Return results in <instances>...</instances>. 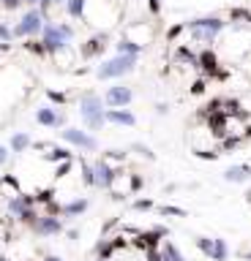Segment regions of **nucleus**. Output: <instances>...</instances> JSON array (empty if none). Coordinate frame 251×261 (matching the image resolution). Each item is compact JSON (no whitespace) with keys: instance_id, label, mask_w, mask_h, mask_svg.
Listing matches in <instances>:
<instances>
[{"instance_id":"obj_14","label":"nucleus","mask_w":251,"mask_h":261,"mask_svg":"<svg viewBox=\"0 0 251 261\" xmlns=\"http://www.w3.org/2000/svg\"><path fill=\"white\" fill-rule=\"evenodd\" d=\"M104 117H107V122H115V125H123V128H134L136 125V117L128 109H107Z\"/></svg>"},{"instance_id":"obj_10","label":"nucleus","mask_w":251,"mask_h":261,"mask_svg":"<svg viewBox=\"0 0 251 261\" xmlns=\"http://www.w3.org/2000/svg\"><path fill=\"white\" fill-rule=\"evenodd\" d=\"M107 41H109V33H96V36H90L82 44V49H79V55H82V60H90V57H99L107 52Z\"/></svg>"},{"instance_id":"obj_50","label":"nucleus","mask_w":251,"mask_h":261,"mask_svg":"<svg viewBox=\"0 0 251 261\" xmlns=\"http://www.w3.org/2000/svg\"><path fill=\"white\" fill-rule=\"evenodd\" d=\"M246 199H248V201H251V191H248V193H246Z\"/></svg>"},{"instance_id":"obj_29","label":"nucleus","mask_w":251,"mask_h":261,"mask_svg":"<svg viewBox=\"0 0 251 261\" xmlns=\"http://www.w3.org/2000/svg\"><path fill=\"white\" fill-rule=\"evenodd\" d=\"M71 169H74V158H71V161H60V163H58V169H55V177H58V179L69 177V174H71Z\"/></svg>"},{"instance_id":"obj_39","label":"nucleus","mask_w":251,"mask_h":261,"mask_svg":"<svg viewBox=\"0 0 251 261\" xmlns=\"http://www.w3.org/2000/svg\"><path fill=\"white\" fill-rule=\"evenodd\" d=\"M0 6H3L6 11H17V8L22 6V0H0Z\"/></svg>"},{"instance_id":"obj_16","label":"nucleus","mask_w":251,"mask_h":261,"mask_svg":"<svg viewBox=\"0 0 251 261\" xmlns=\"http://www.w3.org/2000/svg\"><path fill=\"white\" fill-rule=\"evenodd\" d=\"M224 179H226V182H246V179H251V166H248V163L230 166L224 171Z\"/></svg>"},{"instance_id":"obj_48","label":"nucleus","mask_w":251,"mask_h":261,"mask_svg":"<svg viewBox=\"0 0 251 261\" xmlns=\"http://www.w3.org/2000/svg\"><path fill=\"white\" fill-rule=\"evenodd\" d=\"M0 261H11V258L9 256H0Z\"/></svg>"},{"instance_id":"obj_43","label":"nucleus","mask_w":251,"mask_h":261,"mask_svg":"<svg viewBox=\"0 0 251 261\" xmlns=\"http://www.w3.org/2000/svg\"><path fill=\"white\" fill-rule=\"evenodd\" d=\"M148 6H150V11H153V14H158V11H161V0H148Z\"/></svg>"},{"instance_id":"obj_52","label":"nucleus","mask_w":251,"mask_h":261,"mask_svg":"<svg viewBox=\"0 0 251 261\" xmlns=\"http://www.w3.org/2000/svg\"><path fill=\"white\" fill-rule=\"evenodd\" d=\"M55 3H66V0H55Z\"/></svg>"},{"instance_id":"obj_19","label":"nucleus","mask_w":251,"mask_h":261,"mask_svg":"<svg viewBox=\"0 0 251 261\" xmlns=\"http://www.w3.org/2000/svg\"><path fill=\"white\" fill-rule=\"evenodd\" d=\"M115 55H134V57H140L142 55V44H136V41H131V38H120L115 44Z\"/></svg>"},{"instance_id":"obj_2","label":"nucleus","mask_w":251,"mask_h":261,"mask_svg":"<svg viewBox=\"0 0 251 261\" xmlns=\"http://www.w3.org/2000/svg\"><path fill=\"white\" fill-rule=\"evenodd\" d=\"M104 112H107V103H104L101 95H96L93 90H87L82 93L79 98V114H82V122L87 130H101L107 117H104Z\"/></svg>"},{"instance_id":"obj_46","label":"nucleus","mask_w":251,"mask_h":261,"mask_svg":"<svg viewBox=\"0 0 251 261\" xmlns=\"http://www.w3.org/2000/svg\"><path fill=\"white\" fill-rule=\"evenodd\" d=\"M22 3H25V6H38L41 0H22Z\"/></svg>"},{"instance_id":"obj_13","label":"nucleus","mask_w":251,"mask_h":261,"mask_svg":"<svg viewBox=\"0 0 251 261\" xmlns=\"http://www.w3.org/2000/svg\"><path fill=\"white\" fill-rule=\"evenodd\" d=\"M167 234L169 231L164 226H156V228H150V231H140V234H136L134 245H136V248H145V250H148V248H158V242L164 240Z\"/></svg>"},{"instance_id":"obj_17","label":"nucleus","mask_w":251,"mask_h":261,"mask_svg":"<svg viewBox=\"0 0 251 261\" xmlns=\"http://www.w3.org/2000/svg\"><path fill=\"white\" fill-rule=\"evenodd\" d=\"M87 207H90V201L87 199H74V201H66L63 204V212L60 215H66V218H79V215H85Z\"/></svg>"},{"instance_id":"obj_7","label":"nucleus","mask_w":251,"mask_h":261,"mask_svg":"<svg viewBox=\"0 0 251 261\" xmlns=\"http://www.w3.org/2000/svg\"><path fill=\"white\" fill-rule=\"evenodd\" d=\"M36 122L44 128H66V117H63L60 106L55 103H44L36 109Z\"/></svg>"},{"instance_id":"obj_11","label":"nucleus","mask_w":251,"mask_h":261,"mask_svg":"<svg viewBox=\"0 0 251 261\" xmlns=\"http://www.w3.org/2000/svg\"><path fill=\"white\" fill-rule=\"evenodd\" d=\"M30 228L41 237H55V234L63 231V220H60V215H47L44 212V215H38V220Z\"/></svg>"},{"instance_id":"obj_18","label":"nucleus","mask_w":251,"mask_h":261,"mask_svg":"<svg viewBox=\"0 0 251 261\" xmlns=\"http://www.w3.org/2000/svg\"><path fill=\"white\" fill-rule=\"evenodd\" d=\"M30 144H33V139H30V134H28V130H17V134L11 136V142H9V150L19 155V152L30 150Z\"/></svg>"},{"instance_id":"obj_37","label":"nucleus","mask_w":251,"mask_h":261,"mask_svg":"<svg viewBox=\"0 0 251 261\" xmlns=\"http://www.w3.org/2000/svg\"><path fill=\"white\" fill-rule=\"evenodd\" d=\"M0 182H6V185H11V188H14V191H17V193H19V179H17V177H11V174H3V177H0Z\"/></svg>"},{"instance_id":"obj_40","label":"nucleus","mask_w":251,"mask_h":261,"mask_svg":"<svg viewBox=\"0 0 251 261\" xmlns=\"http://www.w3.org/2000/svg\"><path fill=\"white\" fill-rule=\"evenodd\" d=\"M183 30H186V28H183V24H175V28H169V33H167V38H169V41H175V38H177V36H180V33H183Z\"/></svg>"},{"instance_id":"obj_42","label":"nucleus","mask_w":251,"mask_h":261,"mask_svg":"<svg viewBox=\"0 0 251 261\" xmlns=\"http://www.w3.org/2000/svg\"><path fill=\"white\" fill-rule=\"evenodd\" d=\"M191 93H194V95H202V93H205V79H199V82H194V87H191Z\"/></svg>"},{"instance_id":"obj_22","label":"nucleus","mask_w":251,"mask_h":261,"mask_svg":"<svg viewBox=\"0 0 251 261\" xmlns=\"http://www.w3.org/2000/svg\"><path fill=\"white\" fill-rule=\"evenodd\" d=\"M74 158V152H71V147H52L50 155H47V161L50 163H60V161H71Z\"/></svg>"},{"instance_id":"obj_12","label":"nucleus","mask_w":251,"mask_h":261,"mask_svg":"<svg viewBox=\"0 0 251 261\" xmlns=\"http://www.w3.org/2000/svg\"><path fill=\"white\" fill-rule=\"evenodd\" d=\"M197 68L205 71L208 76H216V79L224 76V71L218 68V55L213 52V49H202V52L197 55Z\"/></svg>"},{"instance_id":"obj_20","label":"nucleus","mask_w":251,"mask_h":261,"mask_svg":"<svg viewBox=\"0 0 251 261\" xmlns=\"http://www.w3.org/2000/svg\"><path fill=\"white\" fill-rule=\"evenodd\" d=\"M63 8H66L69 19H85L87 0H66V3H63Z\"/></svg>"},{"instance_id":"obj_44","label":"nucleus","mask_w":251,"mask_h":261,"mask_svg":"<svg viewBox=\"0 0 251 261\" xmlns=\"http://www.w3.org/2000/svg\"><path fill=\"white\" fill-rule=\"evenodd\" d=\"M66 237H69V240H77V237H79V231H77V228H69V231H66Z\"/></svg>"},{"instance_id":"obj_30","label":"nucleus","mask_w":251,"mask_h":261,"mask_svg":"<svg viewBox=\"0 0 251 261\" xmlns=\"http://www.w3.org/2000/svg\"><path fill=\"white\" fill-rule=\"evenodd\" d=\"M19 220H22V223H28V226H33L36 220H38L36 204H33V207H25V210H22V215H19Z\"/></svg>"},{"instance_id":"obj_6","label":"nucleus","mask_w":251,"mask_h":261,"mask_svg":"<svg viewBox=\"0 0 251 261\" xmlns=\"http://www.w3.org/2000/svg\"><path fill=\"white\" fill-rule=\"evenodd\" d=\"M60 139L69 147H77V150H82V152H99V139L93 134H87V130H82V128H63Z\"/></svg>"},{"instance_id":"obj_27","label":"nucleus","mask_w":251,"mask_h":261,"mask_svg":"<svg viewBox=\"0 0 251 261\" xmlns=\"http://www.w3.org/2000/svg\"><path fill=\"white\" fill-rule=\"evenodd\" d=\"M47 101L55 103V106H66L69 103V95L66 93H58V90H47Z\"/></svg>"},{"instance_id":"obj_9","label":"nucleus","mask_w":251,"mask_h":261,"mask_svg":"<svg viewBox=\"0 0 251 261\" xmlns=\"http://www.w3.org/2000/svg\"><path fill=\"white\" fill-rule=\"evenodd\" d=\"M93 171H96V188H101V191H109V188L115 185L118 169L112 166V163H109L107 158L93 161Z\"/></svg>"},{"instance_id":"obj_5","label":"nucleus","mask_w":251,"mask_h":261,"mask_svg":"<svg viewBox=\"0 0 251 261\" xmlns=\"http://www.w3.org/2000/svg\"><path fill=\"white\" fill-rule=\"evenodd\" d=\"M224 19H218V16H202V19H191L186 28L191 30L194 41H202V44H213L216 36L224 30Z\"/></svg>"},{"instance_id":"obj_25","label":"nucleus","mask_w":251,"mask_h":261,"mask_svg":"<svg viewBox=\"0 0 251 261\" xmlns=\"http://www.w3.org/2000/svg\"><path fill=\"white\" fill-rule=\"evenodd\" d=\"M25 49L36 57H47V46H44V41H38V38H25Z\"/></svg>"},{"instance_id":"obj_45","label":"nucleus","mask_w":251,"mask_h":261,"mask_svg":"<svg viewBox=\"0 0 251 261\" xmlns=\"http://www.w3.org/2000/svg\"><path fill=\"white\" fill-rule=\"evenodd\" d=\"M156 112H158V114H167V112H169V106H167V103H158V106H156Z\"/></svg>"},{"instance_id":"obj_8","label":"nucleus","mask_w":251,"mask_h":261,"mask_svg":"<svg viewBox=\"0 0 251 261\" xmlns=\"http://www.w3.org/2000/svg\"><path fill=\"white\" fill-rule=\"evenodd\" d=\"M131 101H134V90L128 85H112L107 87V95H104V103L109 109H126Z\"/></svg>"},{"instance_id":"obj_23","label":"nucleus","mask_w":251,"mask_h":261,"mask_svg":"<svg viewBox=\"0 0 251 261\" xmlns=\"http://www.w3.org/2000/svg\"><path fill=\"white\" fill-rule=\"evenodd\" d=\"M115 250H118V240H107V237H104V240L96 245V253H99L101 258H112Z\"/></svg>"},{"instance_id":"obj_4","label":"nucleus","mask_w":251,"mask_h":261,"mask_svg":"<svg viewBox=\"0 0 251 261\" xmlns=\"http://www.w3.org/2000/svg\"><path fill=\"white\" fill-rule=\"evenodd\" d=\"M47 19V14L41 11V8H28L25 14H22V19L17 22V28H14V38H36V36H41V30H44V22Z\"/></svg>"},{"instance_id":"obj_47","label":"nucleus","mask_w":251,"mask_h":261,"mask_svg":"<svg viewBox=\"0 0 251 261\" xmlns=\"http://www.w3.org/2000/svg\"><path fill=\"white\" fill-rule=\"evenodd\" d=\"M44 261H63V258H60V256H47Z\"/></svg>"},{"instance_id":"obj_34","label":"nucleus","mask_w":251,"mask_h":261,"mask_svg":"<svg viewBox=\"0 0 251 261\" xmlns=\"http://www.w3.org/2000/svg\"><path fill=\"white\" fill-rule=\"evenodd\" d=\"M131 152H140L142 158H148V161L153 158V150H150L148 144H142V142H134V144H131Z\"/></svg>"},{"instance_id":"obj_24","label":"nucleus","mask_w":251,"mask_h":261,"mask_svg":"<svg viewBox=\"0 0 251 261\" xmlns=\"http://www.w3.org/2000/svg\"><path fill=\"white\" fill-rule=\"evenodd\" d=\"M230 258V248H226L224 240H213V256H210V261H226Z\"/></svg>"},{"instance_id":"obj_38","label":"nucleus","mask_w":251,"mask_h":261,"mask_svg":"<svg viewBox=\"0 0 251 261\" xmlns=\"http://www.w3.org/2000/svg\"><path fill=\"white\" fill-rule=\"evenodd\" d=\"M9 161H11V150L6 144H0V166H6Z\"/></svg>"},{"instance_id":"obj_3","label":"nucleus","mask_w":251,"mask_h":261,"mask_svg":"<svg viewBox=\"0 0 251 261\" xmlns=\"http://www.w3.org/2000/svg\"><path fill=\"white\" fill-rule=\"evenodd\" d=\"M134 65H136L134 55H112L107 60H101V65L96 68V76L101 82H112V79H120L126 73H131Z\"/></svg>"},{"instance_id":"obj_15","label":"nucleus","mask_w":251,"mask_h":261,"mask_svg":"<svg viewBox=\"0 0 251 261\" xmlns=\"http://www.w3.org/2000/svg\"><path fill=\"white\" fill-rule=\"evenodd\" d=\"M33 204H36V196H30V193H17V196H11V201H9V215L19 218L22 210H25V207H33Z\"/></svg>"},{"instance_id":"obj_51","label":"nucleus","mask_w":251,"mask_h":261,"mask_svg":"<svg viewBox=\"0 0 251 261\" xmlns=\"http://www.w3.org/2000/svg\"><path fill=\"white\" fill-rule=\"evenodd\" d=\"M246 261H251V253H246Z\"/></svg>"},{"instance_id":"obj_26","label":"nucleus","mask_w":251,"mask_h":261,"mask_svg":"<svg viewBox=\"0 0 251 261\" xmlns=\"http://www.w3.org/2000/svg\"><path fill=\"white\" fill-rule=\"evenodd\" d=\"M161 253H164V261H186L183 253L175 248L172 242H164V248H161Z\"/></svg>"},{"instance_id":"obj_41","label":"nucleus","mask_w":251,"mask_h":261,"mask_svg":"<svg viewBox=\"0 0 251 261\" xmlns=\"http://www.w3.org/2000/svg\"><path fill=\"white\" fill-rule=\"evenodd\" d=\"M197 155H199V158H205V161H216L218 158V152H213V150H197Z\"/></svg>"},{"instance_id":"obj_35","label":"nucleus","mask_w":251,"mask_h":261,"mask_svg":"<svg viewBox=\"0 0 251 261\" xmlns=\"http://www.w3.org/2000/svg\"><path fill=\"white\" fill-rule=\"evenodd\" d=\"M104 158H107L109 163H112V161H115V163H123V161H126V152H123V150H107V152H104Z\"/></svg>"},{"instance_id":"obj_32","label":"nucleus","mask_w":251,"mask_h":261,"mask_svg":"<svg viewBox=\"0 0 251 261\" xmlns=\"http://www.w3.org/2000/svg\"><path fill=\"white\" fill-rule=\"evenodd\" d=\"M14 41V30L6 22H0V44H11Z\"/></svg>"},{"instance_id":"obj_36","label":"nucleus","mask_w":251,"mask_h":261,"mask_svg":"<svg viewBox=\"0 0 251 261\" xmlns=\"http://www.w3.org/2000/svg\"><path fill=\"white\" fill-rule=\"evenodd\" d=\"M161 215H175V218H186V210L183 207H158Z\"/></svg>"},{"instance_id":"obj_21","label":"nucleus","mask_w":251,"mask_h":261,"mask_svg":"<svg viewBox=\"0 0 251 261\" xmlns=\"http://www.w3.org/2000/svg\"><path fill=\"white\" fill-rule=\"evenodd\" d=\"M79 169H82V185L96 188V171H93V163L87 161V158H79Z\"/></svg>"},{"instance_id":"obj_28","label":"nucleus","mask_w":251,"mask_h":261,"mask_svg":"<svg viewBox=\"0 0 251 261\" xmlns=\"http://www.w3.org/2000/svg\"><path fill=\"white\" fill-rule=\"evenodd\" d=\"M197 248H199V253H202V256H213V240H210V237H199V240H197Z\"/></svg>"},{"instance_id":"obj_33","label":"nucleus","mask_w":251,"mask_h":261,"mask_svg":"<svg viewBox=\"0 0 251 261\" xmlns=\"http://www.w3.org/2000/svg\"><path fill=\"white\" fill-rule=\"evenodd\" d=\"M52 199H55V188H44V191L36 193V204H47V201H52Z\"/></svg>"},{"instance_id":"obj_1","label":"nucleus","mask_w":251,"mask_h":261,"mask_svg":"<svg viewBox=\"0 0 251 261\" xmlns=\"http://www.w3.org/2000/svg\"><path fill=\"white\" fill-rule=\"evenodd\" d=\"M41 41L47 46V57L58 55L60 49H69L71 41H74V28L69 22H50L47 19L44 30H41Z\"/></svg>"},{"instance_id":"obj_49","label":"nucleus","mask_w":251,"mask_h":261,"mask_svg":"<svg viewBox=\"0 0 251 261\" xmlns=\"http://www.w3.org/2000/svg\"><path fill=\"white\" fill-rule=\"evenodd\" d=\"M96 261H112V258H101V256H99V258H96Z\"/></svg>"},{"instance_id":"obj_31","label":"nucleus","mask_w":251,"mask_h":261,"mask_svg":"<svg viewBox=\"0 0 251 261\" xmlns=\"http://www.w3.org/2000/svg\"><path fill=\"white\" fill-rule=\"evenodd\" d=\"M131 210H134V212H148V210H156V201H153V199H136V201L131 204Z\"/></svg>"}]
</instances>
